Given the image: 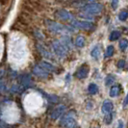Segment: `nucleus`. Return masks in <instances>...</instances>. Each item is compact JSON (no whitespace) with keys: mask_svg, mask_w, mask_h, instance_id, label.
Wrapping results in <instances>:
<instances>
[{"mask_svg":"<svg viewBox=\"0 0 128 128\" xmlns=\"http://www.w3.org/2000/svg\"><path fill=\"white\" fill-rule=\"evenodd\" d=\"M46 25H47V28L51 31V32L54 33H63V32H66L70 28H68L66 26H64L60 23H57V22H54L50 19H47L46 20ZM72 31V29H70Z\"/></svg>","mask_w":128,"mask_h":128,"instance_id":"obj_1","label":"nucleus"},{"mask_svg":"<svg viewBox=\"0 0 128 128\" xmlns=\"http://www.w3.org/2000/svg\"><path fill=\"white\" fill-rule=\"evenodd\" d=\"M52 47L54 49L55 54L60 58H64L66 56V48L63 45V44L60 40H54L52 42Z\"/></svg>","mask_w":128,"mask_h":128,"instance_id":"obj_2","label":"nucleus"},{"mask_svg":"<svg viewBox=\"0 0 128 128\" xmlns=\"http://www.w3.org/2000/svg\"><path fill=\"white\" fill-rule=\"evenodd\" d=\"M71 25L78 29H83V30H92L94 28V24L90 21H82V20H72Z\"/></svg>","mask_w":128,"mask_h":128,"instance_id":"obj_3","label":"nucleus"},{"mask_svg":"<svg viewBox=\"0 0 128 128\" xmlns=\"http://www.w3.org/2000/svg\"><path fill=\"white\" fill-rule=\"evenodd\" d=\"M103 7L101 4H97V3H90L88 4L83 8V10L85 12H87L88 14H99L101 13Z\"/></svg>","mask_w":128,"mask_h":128,"instance_id":"obj_4","label":"nucleus"},{"mask_svg":"<svg viewBox=\"0 0 128 128\" xmlns=\"http://www.w3.org/2000/svg\"><path fill=\"white\" fill-rule=\"evenodd\" d=\"M60 124L64 128H75L77 125L75 120L70 116H66L63 118L60 122Z\"/></svg>","mask_w":128,"mask_h":128,"instance_id":"obj_5","label":"nucleus"},{"mask_svg":"<svg viewBox=\"0 0 128 128\" xmlns=\"http://www.w3.org/2000/svg\"><path fill=\"white\" fill-rule=\"evenodd\" d=\"M33 73L36 75V76L40 77V78H42V79H46L48 75H49V72L47 70H45L44 68H42L40 64H37L33 68Z\"/></svg>","mask_w":128,"mask_h":128,"instance_id":"obj_6","label":"nucleus"},{"mask_svg":"<svg viewBox=\"0 0 128 128\" xmlns=\"http://www.w3.org/2000/svg\"><path fill=\"white\" fill-rule=\"evenodd\" d=\"M66 106L64 105H59L55 109L52 111L51 113V118L52 120H58L60 116H62V115L66 112Z\"/></svg>","mask_w":128,"mask_h":128,"instance_id":"obj_7","label":"nucleus"},{"mask_svg":"<svg viewBox=\"0 0 128 128\" xmlns=\"http://www.w3.org/2000/svg\"><path fill=\"white\" fill-rule=\"evenodd\" d=\"M56 16H57L58 18L64 20V21H70L73 18L72 14L70 12H68L66 10H59L56 13Z\"/></svg>","mask_w":128,"mask_h":128,"instance_id":"obj_8","label":"nucleus"},{"mask_svg":"<svg viewBox=\"0 0 128 128\" xmlns=\"http://www.w3.org/2000/svg\"><path fill=\"white\" fill-rule=\"evenodd\" d=\"M88 74H89V68H88L86 64H84L81 68H79L78 70L76 71V73H75L76 77L79 78V79H84V78H86V77L88 76Z\"/></svg>","mask_w":128,"mask_h":128,"instance_id":"obj_9","label":"nucleus"},{"mask_svg":"<svg viewBox=\"0 0 128 128\" xmlns=\"http://www.w3.org/2000/svg\"><path fill=\"white\" fill-rule=\"evenodd\" d=\"M112 110H113V103L110 100H105L102 104V107H101L102 113L103 114H108V113L112 112Z\"/></svg>","mask_w":128,"mask_h":128,"instance_id":"obj_10","label":"nucleus"},{"mask_svg":"<svg viewBox=\"0 0 128 128\" xmlns=\"http://www.w3.org/2000/svg\"><path fill=\"white\" fill-rule=\"evenodd\" d=\"M20 84L21 86L23 87H29L31 84H32V79H31V76L29 74H23L22 76L20 77Z\"/></svg>","mask_w":128,"mask_h":128,"instance_id":"obj_11","label":"nucleus"},{"mask_svg":"<svg viewBox=\"0 0 128 128\" xmlns=\"http://www.w3.org/2000/svg\"><path fill=\"white\" fill-rule=\"evenodd\" d=\"M37 48H38V52H40L44 58H47V59H52V58H53L52 54L45 48L44 46H42V44H38L37 45Z\"/></svg>","mask_w":128,"mask_h":128,"instance_id":"obj_12","label":"nucleus"},{"mask_svg":"<svg viewBox=\"0 0 128 128\" xmlns=\"http://www.w3.org/2000/svg\"><path fill=\"white\" fill-rule=\"evenodd\" d=\"M61 40H62L61 42H62L63 45L66 48V50L72 48V44H71V40H70V37H68V36H64Z\"/></svg>","mask_w":128,"mask_h":128,"instance_id":"obj_13","label":"nucleus"},{"mask_svg":"<svg viewBox=\"0 0 128 128\" xmlns=\"http://www.w3.org/2000/svg\"><path fill=\"white\" fill-rule=\"evenodd\" d=\"M40 66L42 68H44L45 70H47L48 72L49 71H55L56 70V68L53 66V64H49V63H47V62H42Z\"/></svg>","mask_w":128,"mask_h":128,"instance_id":"obj_14","label":"nucleus"},{"mask_svg":"<svg viewBox=\"0 0 128 128\" xmlns=\"http://www.w3.org/2000/svg\"><path fill=\"white\" fill-rule=\"evenodd\" d=\"M120 36H122V33L120 32V31H118V30H115V31H113V32L110 34V40H118V38H120Z\"/></svg>","mask_w":128,"mask_h":128,"instance_id":"obj_15","label":"nucleus"},{"mask_svg":"<svg viewBox=\"0 0 128 128\" xmlns=\"http://www.w3.org/2000/svg\"><path fill=\"white\" fill-rule=\"evenodd\" d=\"M120 94V86H113L110 90V96L112 97L118 96Z\"/></svg>","mask_w":128,"mask_h":128,"instance_id":"obj_16","label":"nucleus"},{"mask_svg":"<svg viewBox=\"0 0 128 128\" xmlns=\"http://www.w3.org/2000/svg\"><path fill=\"white\" fill-rule=\"evenodd\" d=\"M90 55H92V57L94 58V59H98V58H99V55H100V48H99V46H98V45L96 46V47L92 50Z\"/></svg>","mask_w":128,"mask_h":128,"instance_id":"obj_17","label":"nucleus"},{"mask_svg":"<svg viewBox=\"0 0 128 128\" xmlns=\"http://www.w3.org/2000/svg\"><path fill=\"white\" fill-rule=\"evenodd\" d=\"M75 44L78 47H83L85 45V38H84V37H82V36L77 37L76 40H75Z\"/></svg>","mask_w":128,"mask_h":128,"instance_id":"obj_18","label":"nucleus"},{"mask_svg":"<svg viewBox=\"0 0 128 128\" xmlns=\"http://www.w3.org/2000/svg\"><path fill=\"white\" fill-rule=\"evenodd\" d=\"M97 90H98V88H97V86L96 84L92 83L89 85V92L90 94H96L97 92Z\"/></svg>","mask_w":128,"mask_h":128,"instance_id":"obj_19","label":"nucleus"},{"mask_svg":"<svg viewBox=\"0 0 128 128\" xmlns=\"http://www.w3.org/2000/svg\"><path fill=\"white\" fill-rule=\"evenodd\" d=\"M114 51H115V48L113 45H109L106 49V53H105V57L106 58H109L111 57L113 54H114Z\"/></svg>","mask_w":128,"mask_h":128,"instance_id":"obj_20","label":"nucleus"},{"mask_svg":"<svg viewBox=\"0 0 128 128\" xmlns=\"http://www.w3.org/2000/svg\"><path fill=\"white\" fill-rule=\"evenodd\" d=\"M127 16H128L127 10H122V12L120 13L118 18H120V20H122V21H125L127 19Z\"/></svg>","mask_w":128,"mask_h":128,"instance_id":"obj_21","label":"nucleus"},{"mask_svg":"<svg viewBox=\"0 0 128 128\" xmlns=\"http://www.w3.org/2000/svg\"><path fill=\"white\" fill-rule=\"evenodd\" d=\"M114 82H115V77L113 76V75H108V76L106 77V79H105V85L106 86H110Z\"/></svg>","mask_w":128,"mask_h":128,"instance_id":"obj_22","label":"nucleus"},{"mask_svg":"<svg viewBox=\"0 0 128 128\" xmlns=\"http://www.w3.org/2000/svg\"><path fill=\"white\" fill-rule=\"evenodd\" d=\"M120 48L122 49V51L126 50V48H127V40L126 38H122V40L120 42Z\"/></svg>","mask_w":128,"mask_h":128,"instance_id":"obj_23","label":"nucleus"},{"mask_svg":"<svg viewBox=\"0 0 128 128\" xmlns=\"http://www.w3.org/2000/svg\"><path fill=\"white\" fill-rule=\"evenodd\" d=\"M105 118H104V122L106 124H110L111 122H112V118H113V116L111 113H108V114H105Z\"/></svg>","mask_w":128,"mask_h":128,"instance_id":"obj_24","label":"nucleus"},{"mask_svg":"<svg viewBox=\"0 0 128 128\" xmlns=\"http://www.w3.org/2000/svg\"><path fill=\"white\" fill-rule=\"evenodd\" d=\"M125 64H126V63H125L124 60H120L118 62V68H125Z\"/></svg>","mask_w":128,"mask_h":128,"instance_id":"obj_25","label":"nucleus"},{"mask_svg":"<svg viewBox=\"0 0 128 128\" xmlns=\"http://www.w3.org/2000/svg\"><path fill=\"white\" fill-rule=\"evenodd\" d=\"M118 5V0H112V7H113V9H116Z\"/></svg>","mask_w":128,"mask_h":128,"instance_id":"obj_26","label":"nucleus"},{"mask_svg":"<svg viewBox=\"0 0 128 128\" xmlns=\"http://www.w3.org/2000/svg\"><path fill=\"white\" fill-rule=\"evenodd\" d=\"M35 35H36V37L40 38V40H42V38H44V36H42L40 33L38 32V31H36V32H35Z\"/></svg>","mask_w":128,"mask_h":128,"instance_id":"obj_27","label":"nucleus"},{"mask_svg":"<svg viewBox=\"0 0 128 128\" xmlns=\"http://www.w3.org/2000/svg\"><path fill=\"white\" fill-rule=\"evenodd\" d=\"M0 128H10V125L8 124H5V123H0Z\"/></svg>","mask_w":128,"mask_h":128,"instance_id":"obj_28","label":"nucleus"},{"mask_svg":"<svg viewBox=\"0 0 128 128\" xmlns=\"http://www.w3.org/2000/svg\"><path fill=\"white\" fill-rule=\"evenodd\" d=\"M3 89H4V83L2 81H0V92L3 90Z\"/></svg>","mask_w":128,"mask_h":128,"instance_id":"obj_29","label":"nucleus"},{"mask_svg":"<svg viewBox=\"0 0 128 128\" xmlns=\"http://www.w3.org/2000/svg\"><path fill=\"white\" fill-rule=\"evenodd\" d=\"M127 99H128V97L126 96V97L124 98V101H123V107H126V106H127Z\"/></svg>","mask_w":128,"mask_h":128,"instance_id":"obj_30","label":"nucleus"},{"mask_svg":"<svg viewBox=\"0 0 128 128\" xmlns=\"http://www.w3.org/2000/svg\"><path fill=\"white\" fill-rule=\"evenodd\" d=\"M9 2V0H0V3L2 4V5H5Z\"/></svg>","mask_w":128,"mask_h":128,"instance_id":"obj_31","label":"nucleus"},{"mask_svg":"<svg viewBox=\"0 0 128 128\" xmlns=\"http://www.w3.org/2000/svg\"><path fill=\"white\" fill-rule=\"evenodd\" d=\"M118 128H123V123H122V120L118 122Z\"/></svg>","mask_w":128,"mask_h":128,"instance_id":"obj_32","label":"nucleus"},{"mask_svg":"<svg viewBox=\"0 0 128 128\" xmlns=\"http://www.w3.org/2000/svg\"><path fill=\"white\" fill-rule=\"evenodd\" d=\"M3 73H4V72H3V70H0V77L3 75Z\"/></svg>","mask_w":128,"mask_h":128,"instance_id":"obj_33","label":"nucleus"}]
</instances>
